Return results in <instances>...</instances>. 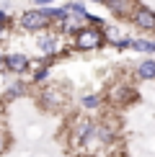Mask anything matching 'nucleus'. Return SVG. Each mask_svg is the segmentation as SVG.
Returning a JSON list of instances; mask_svg holds the SVG:
<instances>
[{
  "mask_svg": "<svg viewBox=\"0 0 155 157\" xmlns=\"http://www.w3.org/2000/svg\"><path fill=\"white\" fill-rule=\"evenodd\" d=\"M109 44V34L103 29H93V26L83 23L75 29V34L70 36V49L73 52H96V49H103Z\"/></svg>",
  "mask_w": 155,
  "mask_h": 157,
  "instance_id": "f257e3e1",
  "label": "nucleus"
},
{
  "mask_svg": "<svg viewBox=\"0 0 155 157\" xmlns=\"http://www.w3.org/2000/svg\"><path fill=\"white\" fill-rule=\"evenodd\" d=\"M18 29L26 31V34H44V31L54 29V23H52V16H49V8H26L21 10V16L16 18Z\"/></svg>",
  "mask_w": 155,
  "mask_h": 157,
  "instance_id": "f03ea898",
  "label": "nucleus"
},
{
  "mask_svg": "<svg viewBox=\"0 0 155 157\" xmlns=\"http://www.w3.org/2000/svg\"><path fill=\"white\" fill-rule=\"evenodd\" d=\"M36 49H39V54H42V57H49V59H57V57H62V54H67V52H73V49H65V36L60 34V31H54V29H49V31H44V34H39Z\"/></svg>",
  "mask_w": 155,
  "mask_h": 157,
  "instance_id": "7ed1b4c3",
  "label": "nucleus"
},
{
  "mask_svg": "<svg viewBox=\"0 0 155 157\" xmlns=\"http://www.w3.org/2000/svg\"><path fill=\"white\" fill-rule=\"evenodd\" d=\"M34 70V59L26 52H5L3 54V72L13 77H23Z\"/></svg>",
  "mask_w": 155,
  "mask_h": 157,
  "instance_id": "20e7f679",
  "label": "nucleus"
},
{
  "mask_svg": "<svg viewBox=\"0 0 155 157\" xmlns=\"http://www.w3.org/2000/svg\"><path fill=\"white\" fill-rule=\"evenodd\" d=\"M129 23H132L142 36L155 34V10L150 8V5L137 3V5H134V10H132V16H129Z\"/></svg>",
  "mask_w": 155,
  "mask_h": 157,
  "instance_id": "39448f33",
  "label": "nucleus"
},
{
  "mask_svg": "<svg viewBox=\"0 0 155 157\" xmlns=\"http://www.w3.org/2000/svg\"><path fill=\"white\" fill-rule=\"evenodd\" d=\"M106 101L111 106H132L137 101V90L132 88L129 82H114L106 93Z\"/></svg>",
  "mask_w": 155,
  "mask_h": 157,
  "instance_id": "423d86ee",
  "label": "nucleus"
},
{
  "mask_svg": "<svg viewBox=\"0 0 155 157\" xmlns=\"http://www.w3.org/2000/svg\"><path fill=\"white\" fill-rule=\"evenodd\" d=\"M36 103L42 111H47V113H57V111L62 108V93L57 88H52V85H44L42 90H39L36 95Z\"/></svg>",
  "mask_w": 155,
  "mask_h": 157,
  "instance_id": "0eeeda50",
  "label": "nucleus"
},
{
  "mask_svg": "<svg viewBox=\"0 0 155 157\" xmlns=\"http://www.w3.org/2000/svg\"><path fill=\"white\" fill-rule=\"evenodd\" d=\"M93 119L90 116H78V119L70 124V142H73V147H85V139L90 134V129H93Z\"/></svg>",
  "mask_w": 155,
  "mask_h": 157,
  "instance_id": "6e6552de",
  "label": "nucleus"
},
{
  "mask_svg": "<svg viewBox=\"0 0 155 157\" xmlns=\"http://www.w3.org/2000/svg\"><path fill=\"white\" fill-rule=\"evenodd\" d=\"M31 93V85L26 82V80H10L8 85H5V90H3V95H0V103L3 106H10V103H16V101H21V98H26Z\"/></svg>",
  "mask_w": 155,
  "mask_h": 157,
  "instance_id": "1a4fd4ad",
  "label": "nucleus"
},
{
  "mask_svg": "<svg viewBox=\"0 0 155 157\" xmlns=\"http://www.w3.org/2000/svg\"><path fill=\"white\" fill-rule=\"evenodd\" d=\"M93 3H98V5H103L111 16H116V18H127L129 21V16H132V10H134V0H93Z\"/></svg>",
  "mask_w": 155,
  "mask_h": 157,
  "instance_id": "9d476101",
  "label": "nucleus"
},
{
  "mask_svg": "<svg viewBox=\"0 0 155 157\" xmlns=\"http://www.w3.org/2000/svg\"><path fill=\"white\" fill-rule=\"evenodd\" d=\"M52 70H54V59H49V57L36 59V67L31 70V85H47L52 77Z\"/></svg>",
  "mask_w": 155,
  "mask_h": 157,
  "instance_id": "9b49d317",
  "label": "nucleus"
},
{
  "mask_svg": "<svg viewBox=\"0 0 155 157\" xmlns=\"http://www.w3.org/2000/svg\"><path fill=\"white\" fill-rule=\"evenodd\" d=\"M134 80L155 82V57H142V59L134 64Z\"/></svg>",
  "mask_w": 155,
  "mask_h": 157,
  "instance_id": "f8f14e48",
  "label": "nucleus"
},
{
  "mask_svg": "<svg viewBox=\"0 0 155 157\" xmlns=\"http://www.w3.org/2000/svg\"><path fill=\"white\" fill-rule=\"evenodd\" d=\"M78 106L83 111H88V113H96V111H101L106 106V95L103 93H85V95L78 98Z\"/></svg>",
  "mask_w": 155,
  "mask_h": 157,
  "instance_id": "ddd939ff",
  "label": "nucleus"
},
{
  "mask_svg": "<svg viewBox=\"0 0 155 157\" xmlns=\"http://www.w3.org/2000/svg\"><path fill=\"white\" fill-rule=\"evenodd\" d=\"M129 52H137V54H145V57H155V39L150 36H132V47Z\"/></svg>",
  "mask_w": 155,
  "mask_h": 157,
  "instance_id": "4468645a",
  "label": "nucleus"
},
{
  "mask_svg": "<svg viewBox=\"0 0 155 157\" xmlns=\"http://www.w3.org/2000/svg\"><path fill=\"white\" fill-rule=\"evenodd\" d=\"M65 10H67V16H70V21L73 23H85V16H88V10H85V3H80V0H70V3H65Z\"/></svg>",
  "mask_w": 155,
  "mask_h": 157,
  "instance_id": "2eb2a0df",
  "label": "nucleus"
},
{
  "mask_svg": "<svg viewBox=\"0 0 155 157\" xmlns=\"http://www.w3.org/2000/svg\"><path fill=\"white\" fill-rule=\"evenodd\" d=\"M13 23H16V18H13L8 10H3V8H0V29L10 31V29H13Z\"/></svg>",
  "mask_w": 155,
  "mask_h": 157,
  "instance_id": "dca6fc26",
  "label": "nucleus"
},
{
  "mask_svg": "<svg viewBox=\"0 0 155 157\" xmlns=\"http://www.w3.org/2000/svg\"><path fill=\"white\" fill-rule=\"evenodd\" d=\"M5 149H8V134H5L3 129H0V157L5 155Z\"/></svg>",
  "mask_w": 155,
  "mask_h": 157,
  "instance_id": "f3484780",
  "label": "nucleus"
},
{
  "mask_svg": "<svg viewBox=\"0 0 155 157\" xmlns=\"http://www.w3.org/2000/svg\"><path fill=\"white\" fill-rule=\"evenodd\" d=\"M57 0H34V8H52Z\"/></svg>",
  "mask_w": 155,
  "mask_h": 157,
  "instance_id": "a211bd4d",
  "label": "nucleus"
},
{
  "mask_svg": "<svg viewBox=\"0 0 155 157\" xmlns=\"http://www.w3.org/2000/svg\"><path fill=\"white\" fill-rule=\"evenodd\" d=\"M3 54H5V52L0 49V72H3Z\"/></svg>",
  "mask_w": 155,
  "mask_h": 157,
  "instance_id": "6ab92c4d",
  "label": "nucleus"
},
{
  "mask_svg": "<svg viewBox=\"0 0 155 157\" xmlns=\"http://www.w3.org/2000/svg\"><path fill=\"white\" fill-rule=\"evenodd\" d=\"M114 157H127V155H114Z\"/></svg>",
  "mask_w": 155,
  "mask_h": 157,
  "instance_id": "aec40b11",
  "label": "nucleus"
}]
</instances>
